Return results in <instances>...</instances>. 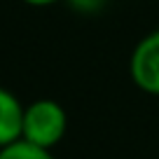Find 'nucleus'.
Listing matches in <instances>:
<instances>
[{
    "mask_svg": "<svg viewBox=\"0 0 159 159\" xmlns=\"http://www.w3.org/2000/svg\"><path fill=\"white\" fill-rule=\"evenodd\" d=\"M68 131V115L63 105L54 98H38L24 105L21 138L40 148H56Z\"/></svg>",
    "mask_w": 159,
    "mask_h": 159,
    "instance_id": "obj_1",
    "label": "nucleus"
},
{
    "mask_svg": "<svg viewBox=\"0 0 159 159\" xmlns=\"http://www.w3.org/2000/svg\"><path fill=\"white\" fill-rule=\"evenodd\" d=\"M129 75L140 91L159 96V28L136 42L129 56Z\"/></svg>",
    "mask_w": 159,
    "mask_h": 159,
    "instance_id": "obj_2",
    "label": "nucleus"
},
{
    "mask_svg": "<svg viewBox=\"0 0 159 159\" xmlns=\"http://www.w3.org/2000/svg\"><path fill=\"white\" fill-rule=\"evenodd\" d=\"M24 126V103L10 89L0 87V148L21 138Z\"/></svg>",
    "mask_w": 159,
    "mask_h": 159,
    "instance_id": "obj_3",
    "label": "nucleus"
},
{
    "mask_svg": "<svg viewBox=\"0 0 159 159\" xmlns=\"http://www.w3.org/2000/svg\"><path fill=\"white\" fill-rule=\"evenodd\" d=\"M0 159H56V157L52 154V150L19 138L5 148H0Z\"/></svg>",
    "mask_w": 159,
    "mask_h": 159,
    "instance_id": "obj_4",
    "label": "nucleus"
},
{
    "mask_svg": "<svg viewBox=\"0 0 159 159\" xmlns=\"http://www.w3.org/2000/svg\"><path fill=\"white\" fill-rule=\"evenodd\" d=\"M63 2H68L77 14H98L108 0H63Z\"/></svg>",
    "mask_w": 159,
    "mask_h": 159,
    "instance_id": "obj_5",
    "label": "nucleus"
},
{
    "mask_svg": "<svg viewBox=\"0 0 159 159\" xmlns=\"http://www.w3.org/2000/svg\"><path fill=\"white\" fill-rule=\"evenodd\" d=\"M30 7H49V5H56V2H63V0H21Z\"/></svg>",
    "mask_w": 159,
    "mask_h": 159,
    "instance_id": "obj_6",
    "label": "nucleus"
}]
</instances>
